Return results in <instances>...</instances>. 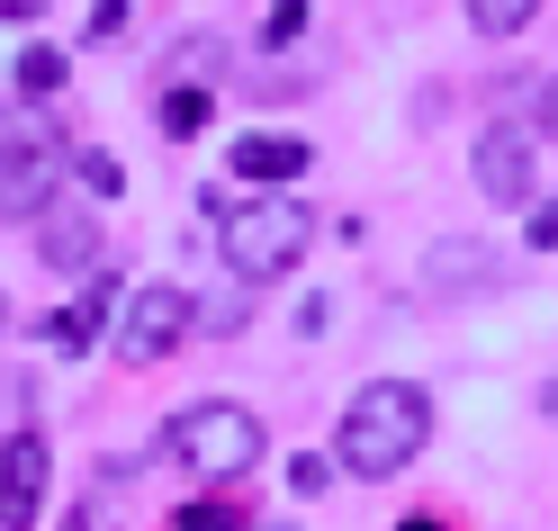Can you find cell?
Here are the masks:
<instances>
[{"label":"cell","instance_id":"obj_24","mask_svg":"<svg viewBox=\"0 0 558 531\" xmlns=\"http://www.w3.org/2000/svg\"><path fill=\"white\" fill-rule=\"evenodd\" d=\"M46 10V0H0V19H37Z\"/></svg>","mask_w":558,"mask_h":531},{"label":"cell","instance_id":"obj_22","mask_svg":"<svg viewBox=\"0 0 558 531\" xmlns=\"http://www.w3.org/2000/svg\"><path fill=\"white\" fill-rule=\"evenodd\" d=\"M549 243H558V198H549V207H532V253H549Z\"/></svg>","mask_w":558,"mask_h":531},{"label":"cell","instance_id":"obj_23","mask_svg":"<svg viewBox=\"0 0 558 531\" xmlns=\"http://www.w3.org/2000/svg\"><path fill=\"white\" fill-rule=\"evenodd\" d=\"M118 27H126V0H99V10H90V37H118Z\"/></svg>","mask_w":558,"mask_h":531},{"label":"cell","instance_id":"obj_18","mask_svg":"<svg viewBox=\"0 0 558 531\" xmlns=\"http://www.w3.org/2000/svg\"><path fill=\"white\" fill-rule=\"evenodd\" d=\"M298 27H306V0H270V19H262V46H298Z\"/></svg>","mask_w":558,"mask_h":531},{"label":"cell","instance_id":"obj_6","mask_svg":"<svg viewBox=\"0 0 558 531\" xmlns=\"http://www.w3.org/2000/svg\"><path fill=\"white\" fill-rule=\"evenodd\" d=\"M532 145H541V135L513 126V118L477 126V190L496 198V207H532V198H541V190H532Z\"/></svg>","mask_w":558,"mask_h":531},{"label":"cell","instance_id":"obj_4","mask_svg":"<svg viewBox=\"0 0 558 531\" xmlns=\"http://www.w3.org/2000/svg\"><path fill=\"white\" fill-rule=\"evenodd\" d=\"M63 181V135L27 109H0V226H27L37 207H54Z\"/></svg>","mask_w":558,"mask_h":531},{"label":"cell","instance_id":"obj_10","mask_svg":"<svg viewBox=\"0 0 558 531\" xmlns=\"http://www.w3.org/2000/svg\"><path fill=\"white\" fill-rule=\"evenodd\" d=\"M109 306H118V279H109V270H90V298H82V306H63V315H46V342L63 351V361H73V351H90V334L109 325Z\"/></svg>","mask_w":558,"mask_h":531},{"label":"cell","instance_id":"obj_26","mask_svg":"<svg viewBox=\"0 0 558 531\" xmlns=\"http://www.w3.org/2000/svg\"><path fill=\"white\" fill-rule=\"evenodd\" d=\"M262 531H289V522H262Z\"/></svg>","mask_w":558,"mask_h":531},{"label":"cell","instance_id":"obj_15","mask_svg":"<svg viewBox=\"0 0 558 531\" xmlns=\"http://www.w3.org/2000/svg\"><path fill=\"white\" fill-rule=\"evenodd\" d=\"M63 73H73V63H63L54 46H27V55H19V90H27V99H54Z\"/></svg>","mask_w":558,"mask_h":531},{"label":"cell","instance_id":"obj_9","mask_svg":"<svg viewBox=\"0 0 558 531\" xmlns=\"http://www.w3.org/2000/svg\"><path fill=\"white\" fill-rule=\"evenodd\" d=\"M37 243H46V270H99V226L82 207H46Z\"/></svg>","mask_w":558,"mask_h":531},{"label":"cell","instance_id":"obj_25","mask_svg":"<svg viewBox=\"0 0 558 531\" xmlns=\"http://www.w3.org/2000/svg\"><path fill=\"white\" fill-rule=\"evenodd\" d=\"M397 531H441V522H433V514H414V522H397Z\"/></svg>","mask_w":558,"mask_h":531},{"label":"cell","instance_id":"obj_11","mask_svg":"<svg viewBox=\"0 0 558 531\" xmlns=\"http://www.w3.org/2000/svg\"><path fill=\"white\" fill-rule=\"evenodd\" d=\"M486 270H496V253H477V243H433L424 298H469V289H486Z\"/></svg>","mask_w":558,"mask_h":531},{"label":"cell","instance_id":"obj_8","mask_svg":"<svg viewBox=\"0 0 558 531\" xmlns=\"http://www.w3.org/2000/svg\"><path fill=\"white\" fill-rule=\"evenodd\" d=\"M226 162H234V181H270V190H279V181H298L316 154H306L298 135H234V154H226Z\"/></svg>","mask_w":558,"mask_h":531},{"label":"cell","instance_id":"obj_2","mask_svg":"<svg viewBox=\"0 0 558 531\" xmlns=\"http://www.w3.org/2000/svg\"><path fill=\"white\" fill-rule=\"evenodd\" d=\"M217 243H226V270L243 279V289H270V279H289L306 262L316 217H306V198H226Z\"/></svg>","mask_w":558,"mask_h":531},{"label":"cell","instance_id":"obj_3","mask_svg":"<svg viewBox=\"0 0 558 531\" xmlns=\"http://www.w3.org/2000/svg\"><path fill=\"white\" fill-rule=\"evenodd\" d=\"M162 442H171V459H181L190 478H207V486H234V478L262 469V414L234 406V397H198V406H181Z\"/></svg>","mask_w":558,"mask_h":531},{"label":"cell","instance_id":"obj_16","mask_svg":"<svg viewBox=\"0 0 558 531\" xmlns=\"http://www.w3.org/2000/svg\"><path fill=\"white\" fill-rule=\"evenodd\" d=\"M513 126L558 135V73H549V82H522V118H513Z\"/></svg>","mask_w":558,"mask_h":531},{"label":"cell","instance_id":"obj_12","mask_svg":"<svg viewBox=\"0 0 558 531\" xmlns=\"http://www.w3.org/2000/svg\"><path fill=\"white\" fill-rule=\"evenodd\" d=\"M63 531H126L118 522V459H99V478L73 495V514H63Z\"/></svg>","mask_w":558,"mask_h":531},{"label":"cell","instance_id":"obj_17","mask_svg":"<svg viewBox=\"0 0 558 531\" xmlns=\"http://www.w3.org/2000/svg\"><path fill=\"white\" fill-rule=\"evenodd\" d=\"M73 171H82V190H99V198H118V190H126V162H118V154H99V145L73 154Z\"/></svg>","mask_w":558,"mask_h":531},{"label":"cell","instance_id":"obj_7","mask_svg":"<svg viewBox=\"0 0 558 531\" xmlns=\"http://www.w3.org/2000/svg\"><path fill=\"white\" fill-rule=\"evenodd\" d=\"M46 469H54L46 433H10V442H0V531H37V514H46Z\"/></svg>","mask_w":558,"mask_h":531},{"label":"cell","instance_id":"obj_19","mask_svg":"<svg viewBox=\"0 0 558 531\" xmlns=\"http://www.w3.org/2000/svg\"><path fill=\"white\" fill-rule=\"evenodd\" d=\"M181 531H243V514L226 495H207V505H181Z\"/></svg>","mask_w":558,"mask_h":531},{"label":"cell","instance_id":"obj_21","mask_svg":"<svg viewBox=\"0 0 558 531\" xmlns=\"http://www.w3.org/2000/svg\"><path fill=\"white\" fill-rule=\"evenodd\" d=\"M217 55H226L217 37H190V46H181V63H190V73H198V82H217Z\"/></svg>","mask_w":558,"mask_h":531},{"label":"cell","instance_id":"obj_13","mask_svg":"<svg viewBox=\"0 0 558 531\" xmlns=\"http://www.w3.org/2000/svg\"><path fill=\"white\" fill-rule=\"evenodd\" d=\"M162 135H171V145L207 135V82H181V90H162Z\"/></svg>","mask_w":558,"mask_h":531},{"label":"cell","instance_id":"obj_20","mask_svg":"<svg viewBox=\"0 0 558 531\" xmlns=\"http://www.w3.org/2000/svg\"><path fill=\"white\" fill-rule=\"evenodd\" d=\"M289 486H298V495H325V486H333V469H325L316 450H306V459H289Z\"/></svg>","mask_w":558,"mask_h":531},{"label":"cell","instance_id":"obj_5","mask_svg":"<svg viewBox=\"0 0 558 531\" xmlns=\"http://www.w3.org/2000/svg\"><path fill=\"white\" fill-rule=\"evenodd\" d=\"M190 325H198V306H190V289H171V279H154V289H135L126 298V325H118V351L135 370H154L162 351H181L190 342Z\"/></svg>","mask_w":558,"mask_h":531},{"label":"cell","instance_id":"obj_1","mask_svg":"<svg viewBox=\"0 0 558 531\" xmlns=\"http://www.w3.org/2000/svg\"><path fill=\"white\" fill-rule=\"evenodd\" d=\"M433 433V397L424 387H405V378H369L352 406H342V433H333V459L352 478H397L414 450H424Z\"/></svg>","mask_w":558,"mask_h":531},{"label":"cell","instance_id":"obj_27","mask_svg":"<svg viewBox=\"0 0 558 531\" xmlns=\"http://www.w3.org/2000/svg\"><path fill=\"white\" fill-rule=\"evenodd\" d=\"M0 325H10V306H0Z\"/></svg>","mask_w":558,"mask_h":531},{"label":"cell","instance_id":"obj_14","mask_svg":"<svg viewBox=\"0 0 558 531\" xmlns=\"http://www.w3.org/2000/svg\"><path fill=\"white\" fill-rule=\"evenodd\" d=\"M541 19V0H469V27L477 37H522Z\"/></svg>","mask_w":558,"mask_h":531}]
</instances>
